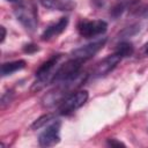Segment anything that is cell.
<instances>
[{"mask_svg": "<svg viewBox=\"0 0 148 148\" xmlns=\"http://www.w3.org/2000/svg\"><path fill=\"white\" fill-rule=\"evenodd\" d=\"M120 60H121V57L119 54H117L116 52L105 57L94 68V75L96 77H99V76H104V75L109 74L112 69H114V67L120 62Z\"/></svg>", "mask_w": 148, "mask_h": 148, "instance_id": "52a82bcc", "label": "cell"}, {"mask_svg": "<svg viewBox=\"0 0 148 148\" xmlns=\"http://www.w3.org/2000/svg\"><path fill=\"white\" fill-rule=\"evenodd\" d=\"M25 67V61L24 60H15V61H9L5 62L1 65V75L7 76L10 75L17 71H21Z\"/></svg>", "mask_w": 148, "mask_h": 148, "instance_id": "30bf717a", "label": "cell"}, {"mask_svg": "<svg viewBox=\"0 0 148 148\" xmlns=\"http://www.w3.org/2000/svg\"><path fill=\"white\" fill-rule=\"evenodd\" d=\"M145 52H146V54H148V43L145 45Z\"/></svg>", "mask_w": 148, "mask_h": 148, "instance_id": "e0dca14e", "label": "cell"}, {"mask_svg": "<svg viewBox=\"0 0 148 148\" xmlns=\"http://www.w3.org/2000/svg\"><path fill=\"white\" fill-rule=\"evenodd\" d=\"M0 30H1V43H2L5 40V38H6V29H5L3 25H1L0 27Z\"/></svg>", "mask_w": 148, "mask_h": 148, "instance_id": "2e32d148", "label": "cell"}, {"mask_svg": "<svg viewBox=\"0 0 148 148\" xmlns=\"http://www.w3.org/2000/svg\"><path fill=\"white\" fill-rule=\"evenodd\" d=\"M106 145H108V146H111V147H120V146L125 147V145H124L123 142H120V141H118V140H116V139H108Z\"/></svg>", "mask_w": 148, "mask_h": 148, "instance_id": "9a60e30c", "label": "cell"}, {"mask_svg": "<svg viewBox=\"0 0 148 148\" xmlns=\"http://www.w3.org/2000/svg\"><path fill=\"white\" fill-rule=\"evenodd\" d=\"M39 1L44 7L52 10L68 12L75 8L74 0H39Z\"/></svg>", "mask_w": 148, "mask_h": 148, "instance_id": "9c48e42d", "label": "cell"}, {"mask_svg": "<svg viewBox=\"0 0 148 148\" xmlns=\"http://www.w3.org/2000/svg\"><path fill=\"white\" fill-rule=\"evenodd\" d=\"M108 30V23L103 20H83L77 25L79 34L84 38H94Z\"/></svg>", "mask_w": 148, "mask_h": 148, "instance_id": "277c9868", "label": "cell"}, {"mask_svg": "<svg viewBox=\"0 0 148 148\" xmlns=\"http://www.w3.org/2000/svg\"><path fill=\"white\" fill-rule=\"evenodd\" d=\"M14 14L17 21L28 31H35L38 25V12L36 3L32 0H22L14 8Z\"/></svg>", "mask_w": 148, "mask_h": 148, "instance_id": "6da1fadb", "label": "cell"}, {"mask_svg": "<svg viewBox=\"0 0 148 148\" xmlns=\"http://www.w3.org/2000/svg\"><path fill=\"white\" fill-rule=\"evenodd\" d=\"M92 3L97 7V8H105V7H109L110 8V12L112 10V3L111 1L114 3V6L117 7V12L118 14L120 15L123 13V10L125 9V2L124 0H91Z\"/></svg>", "mask_w": 148, "mask_h": 148, "instance_id": "8fae6325", "label": "cell"}, {"mask_svg": "<svg viewBox=\"0 0 148 148\" xmlns=\"http://www.w3.org/2000/svg\"><path fill=\"white\" fill-rule=\"evenodd\" d=\"M114 52L117 54H119L123 59V58H127V57L132 56L134 52V47L130 42H121L117 45V49Z\"/></svg>", "mask_w": 148, "mask_h": 148, "instance_id": "7c38bea8", "label": "cell"}, {"mask_svg": "<svg viewBox=\"0 0 148 148\" xmlns=\"http://www.w3.org/2000/svg\"><path fill=\"white\" fill-rule=\"evenodd\" d=\"M23 50H24L25 53H32V52L38 51V46L35 45V44H27V45L23 47Z\"/></svg>", "mask_w": 148, "mask_h": 148, "instance_id": "5bb4252c", "label": "cell"}, {"mask_svg": "<svg viewBox=\"0 0 148 148\" xmlns=\"http://www.w3.org/2000/svg\"><path fill=\"white\" fill-rule=\"evenodd\" d=\"M105 42H106V39L103 38V39H98L96 42H92L90 44H87L84 46H81V47H79L72 52V58L79 59L82 62H84L86 60L92 58L104 46Z\"/></svg>", "mask_w": 148, "mask_h": 148, "instance_id": "8992f818", "label": "cell"}, {"mask_svg": "<svg viewBox=\"0 0 148 148\" xmlns=\"http://www.w3.org/2000/svg\"><path fill=\"white\" fill-rule=\"evenodd\" d=\"M60 121L53 120L46 126V128L40 133L38 142L42 147H52L59 143L60 141Z\"/></svg>", "mask_w": 148, "mask_h": 148, "instance_id": "5b68a950", "label": "cell"}, {"mask_svg": "<svg viewBox=\"0 0 148 148\" xmlns=\"http://www.w3.org/2000/svg\"><path fill=\"white\" fill-rule=\"evenodd\" d=\"M61 59V56L60 54H57V56H53L52 58H50L47 61H45L36 72V82L34 83V87L32 89H40L43 88L44 86L51 83L54 81V77H56V74H57V71L60 66L59 64V60Z\"/></svg>", "mask_w": 148, "mask_h": 148, "instance_id": "7a4b0ae2", "label": "cell"}, {"mask_svg": "<svg viewBox=\"0 0 148 148\" xmlns=\"http://www.w3.org/2000/svg\"><path fill=\"white\" fill-rule=\"evenodd\" d=\"M88 91L87 90H80L76 92L71 94L68 97H66L58 108V111L60 114H69L72 112H74L75 110L80 109L88 99Z\"/></svg>", "mask_w": 148, "mask_h": 148, "instance_id": "3957f363", "label": "cell"}, {"mask_svg": "<svg viewBox=\"0 0 148 148\" xmlns=\"http://www.w3.org/2000/svg\"><path fill=\"white\" fill-rule=\"evenodd\" d=\"M52 120H54V119H53V114H52V113H46V114L39 117V118L31 125V128H32V130H38V128L45 126L46 124H50Z\"/></svg>", "mask_w": 148, "mask_h": 148, "instance_id": "4fadbf2b", "label": "cell"}, {"mask_svg": "<svg viewBox=\"0 0 148 148\" xmlns=\"http://www.w3.org/2000/svg\"><path fill=\"white\" fill-rule=\"evenodd\" d=\"M68 24V18L67 17H60L57 22L50 24L42 34V39L43 40H51L53 38H56L57 36H59L67 27Z\"/></svg>", "mask_w": 148, "mask_h": 148, "instance_id": "ba28073f", "label": "cell"}, {"mask_svg": "<svg viewBox=\"0 0 148 148\" xmlns=\"http://www.w3.org/2000/svg\"><path fill=\"white\" fill-rule=\"evenodd\" d=\"M7 1H9V2H20L22 0H7Z\"/></svg>", "mask_w": 148, "mask_h": 148, "instance_id": "ac0fdd59", "label": "cell"}]
</instances>
